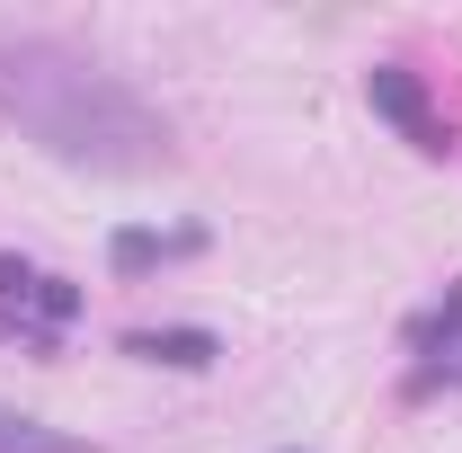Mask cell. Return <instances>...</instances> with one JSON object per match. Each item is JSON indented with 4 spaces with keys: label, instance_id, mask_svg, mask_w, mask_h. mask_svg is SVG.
I'll use <instances>...</instances> for the list:
<instances>
[{
    "label": "cell",
    "instance_id": "6da1fadb",
    "mask_svg": "<svg viewBox=\"0 0 462 453\" xmlns=\"http://www.w3.org/2000/svg\"><path fill=\"white\" fill-rule=\"evenodd\" d=\"M0 302H9V311H0V329H27V320H36V329H62V320L80 311V293H71L62 276L18 267V258H0Z\"/></svg>",
    "mask_w": 462,
    "mask_h": 453
},
{
    "label": "cell",
    "instance_id": "7a4b0ae2",
    "mask_svg": "<svg viewBox=\"0 0 462 453\" xmlns=\"http://www.w3.org/2000/svg\"><path fill=\"white\" fill-rule=\"evenodd\" d=\"M374 107L392 116V125H401V134L418 143V152H445V134L427 125V107H418V89H409V71H374Z\"/></svg>",
    "mask_w": 462,
    "mask_h": 453
},
{
    "label": "cell",
    "instance_id": "3957f363",
    "mask_svg": "<svg viewBox=\"0 0 462 453\" xmlns=\"http://www.w3.org/2000/svg\"><path fill=\"white\" fill-rule=\"evenodd\" d=\"M0 453H89V445H71L62 427H36L18 409H0Z\"/></svg>",
    "mask_w": 462,
    "mask_h": 453
},
{
    "label": "cell",
    "instance_id": "277c9868",
    "mask_svg": "<svg viewBox=\"0 0 462 453\" xmlns=\"http://www.w3.org/2000/svg\"><path fill=\"white\" fill-rule=\"evenodd\" d=\"M134 347V356H152V365H214V338H205V329H170V338H152V329H143V338H125Z\"/></svg>",
    "mask_w": 462,
    "mask_h": 453
},
{
    "label": "cell",
    "instance_id": "5b68a950",
    "mask_svg": "<svg viewBox=\"0 0 462 453\" xmlns=\"http://www.w3.org/2000/svg\"><path fill=\"white\" fill-rule=\"evenodd\" d=\"M427 347H436V374H454V383H462V293H445V311H436Z\"/></svg>",
    "mask_w": 462,
    "mask_h": 453
}]
</instances>
